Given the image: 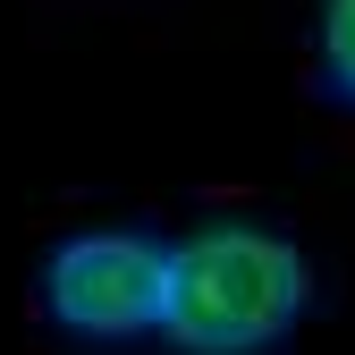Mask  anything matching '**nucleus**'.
Listing matches in <instances>:
<instances>
[{
  "instance_id": "f257e3e1",
  "label": "nucleus",
  "mask_w": 355,
  "mask_h": 355,
  "mask_svg": "<svg viewBox=\"0 0 355 355\" xmlns=\"http://www.w3.org/2000/svg\"><path fill=\"white\" fill-rule=\"evenodd\" d=\"M313 304V262L288 229L262 220H203L169 245V313L161 338L178 355H262Z\"/></svg>"
},
{
  "instance_id": "7ed1b4c3",
  "label": "nucleus",
  "mask_w": 355,
  "mask_h": 355,
  "mask_svg": "<svg viewBox=\"0 0 355 355\" xmlns=\"http://www.w3.org/2000/svg\"><path fill=\"white\" fill-rule=\"evenodd\" d=\"M313 60H322L330 94L355 102V0H322L313 9Z\"/></svg>"
},
{
  "instance_id": "f03ea898",
  "label": "nucleus",
  "mask_w": 355,
  "mask_h": 355,
  "mask_svg": "<svg viewBox=\"0 0 355 355\" xmlns=\"http://www.w3.org/2000/svg\"><path fill=\"white\" fill-rule=\"evenodd\" d=\"M42 304L76 338H144L169 313V245L153 229H76L42 254Z\"/></svg>"
}]
</instances>
